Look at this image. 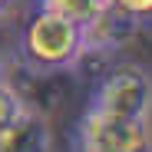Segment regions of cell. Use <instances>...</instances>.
Here are the masks:
<instances>
[{
  "instance_id": "6",
  "label": "cell",
  "mask_w": 152,
  "mask_h": 152,
  "mask_svg": "<svg viewBox=\"0 0 152 152\" xmlns=\"http://www.w3.org/2000/svg\"><path fill=\"white\" fill-rule=\"evenodd\" d=\"M113 10L136 27L152 30V0H113Z\"/></svg>"
},
{
  "instance_id": "1",
  "label": "cell",
  "mask_w": 152,
  "mask_h": 152,
  "mask_svg": "<svg viewBox=\"0 0 152 152\" xmlns=\"http://www.w3.org/2000/svg\"><path fill=\"white\" fill-rule=\"evenodd\" d=\"M89 53V33L86 27L73 23L53 10L37 7L20 33V60L33 73H63L76 69Z\"/></svg>"
},
{
  "instance_id": "4",
  "label": "cell",
  "mask_w": 152,
  "mask_h": 152,
  "mask_svg": "<svg viewBox=\"0 0 152 152\" xmlns=\"http://www.w3.org/2000/svg\"><path fill=\"white\" fill-rule=\"evenodd\" d=\"M50 149V126L43 113L23 109L10 126L0 129V152H46Z\"/></svg>"
},
{
  "instance_id": "2",
  "label": "cell",
  "mask_w": 152,
  "mask_h": 152,
  "mask_svg": "<svg viewBox=\"0 0 152 152\" xmlns=\"http://www.w3.org/2000/svg\"><path fill=\"white\" fill-rule=\"evenodd\" d=\"M73 152H152V122L86 109L73 129Z\"/></svg>"
},
{
  "instance_id": "3",
  "label": "cell",
  "mask_w": 152,
  "mask_h": 152,
  "mask_svg": "<svg viewBox=\"0 0 152 152\" xmlns=\"http://www.w3.org/2000/svg\"><path fill=\"white\" fill-rule=\"evenodd\" d=\"M96 113L109 116H132V119H149L152 116V76L142 66H119L113 69L89 96V106Z\"/></svg>"
},
{
  "instance_id": "7",
  "label": "cell",
  "mask_w": 152,
  "mask_h": 152,
  "mask_svg": "<svg viewBox=\"0 0 152 152\" xmlns=\"http://www.w3.org/2000/svg\"><path fill=\"white\" fill-rule=\"evenodd\" d=\"M23 109H27V103H23V96L4 80L0 83V129H4V126H10Z\"/></svg>"
},
{
  "instance_id": "9",
  "label": "cell",
  "mask_w": 152,
  "mask_h": 152,
  "mask_svg": "<svg viewBox=\"0 0 152 152\" xmlns=\"http://www.w3.org/2000/svg\"><path fill=\"white\" fill-rule=\"evenodd\" d=\"M10 4H13V0H0V13H4V10H7Z\"/></svg>"
},
{
  "instance_id": "8",
  "label": "cell",
  "mask_w": 152,
  "mask_h": 152,
  "mask_svg": "<svg viewBox=\"0 0 152 152\" xmlns=\"http://www.w3.org/2000/svg\"><path fill=\"white\" fill-rule=\"evenodd\" d=\"M4 76H7V63H4V56H0V83H4Z\"/></svg>"
},
{
  "instance_id": "5",
  "label": "cell",
  "mask_w": 152,
  "mask_h": 152,
  "mask_svg": "<svg viewBox=\"0 0 152 152\" xmlns=\"http://www.w3.org/2000/svg\"><path fill=\"white\" fill-rule=\"evenodd\" d=\"M37 7L53 10L73 23H80V27H93L113 10V0H37Z\"/></svg>"
}]
</instances>
